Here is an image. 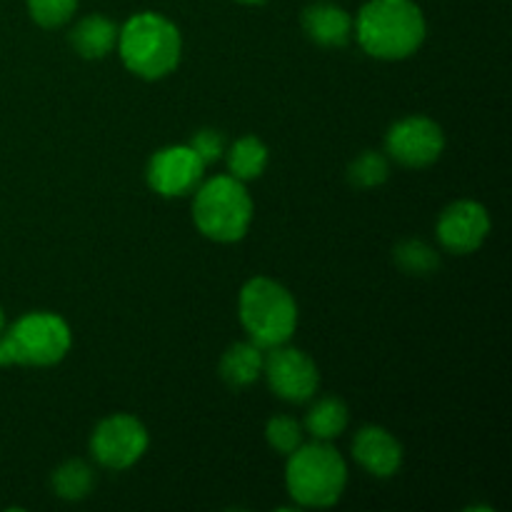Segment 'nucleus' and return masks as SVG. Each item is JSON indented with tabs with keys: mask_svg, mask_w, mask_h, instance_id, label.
<instances>
[{
	"mask_svg": "<svg viewBox=\"0 0 512 512\" xmlns=\"http://www.w3.org/2000/svg\"><path fill=\"white\" fill-rule=\"evenodd\" d=\"M5 328H8V325H5V313H3V308H0V335H3Z\"/></svg>",
	"mask_w": 512,
	"mask_h": 512,
	"instance_id": "25",
	"label": "nucleus"
},
{
	"mask_svg": "<svg viewBox=\"0 0 512 512\" xmlns=\"http://www.w3.org/2000/svg\"><path fill=\"white\" fill-rule=\"evenodd\" d=\"M238 3H243V5H263V3H268V0H238Z\"/></svg>",
	"mask_w": 512,
	"mask_h": 512,
	"instance_id": "24",
	"label": "nucleus"
},
{
	"mask_svg": "<svg viewBox=\"0 0 512 512\" xmlns=\"http://www.w3.org/2000/svg\"><path fill=\"white\" fill-rule=\"evenodd\" d=\"M115 48L130 73L143 80H160L178 68L183 38L173 20L145 10L120 25Z\"/></svg>",
	"mask_w": 512,
	"mask_h": 512,
	"instance_id": "2",
	"label": "nucleus"
},
{
	"mask_svg": "<svg viewBox=\"0 0 512 512\" xmlns=\"http://www.w3.org/2000/svg\"><path fill=\"white\" fill-rule=\"evenodd\" d=\"M50 485H53V493L60 500L78 503V500H85L93 493L95 473L85 460H68V463H63L55 470Z\"/></svg>",
	"mask_w": 512,
	"mask_h": 512,
	"instance_id": "18",
	"label": "nucleus"
},
{
	"mask_svg": "<svg viewBox=\"0 0 512 512\" xmlns=\"http://www.w3.org/2000/svg\"><path fill=\"white\" fill-rule=\"evenodd\" d=\"M225 158H228L230 175L238 178L240 183H248V180L260 178L265 173L270 153L268 145L258 135H243L225 150Z\"/></svg>",
	"mask_w": 512,
	"mask_h": 512,
	"instance_id": "16",
	"label": "nucleus"
},
{
	"mask_svg": "<svg viewBox=\"0 0 512 512\" xmlns=\"http://www.w3.org/2000/svg\"><path fill=\"white\" fill-rule=\"evenodd\" d=\"M148 443V430L138 418L128 413H115L95 425L90 435V453L103 468L128 470L143 458Z\"/></svg>",
	"mask_w": 512,
	"mask_h": 512,
	"instance_id": "7",
	"label": "nucleus"
},
{
	"mask_svg": "<svg viewBox=\"0 0 512 512\" xmlns=\"http://www.w3.org/2000/svg\"><path fill=\"white\" fill-rule=\"evenodd\" d=\"M25 5L40 28H60L78 10V0H25Z\"/></svg>",
	"mask_w": 512,
	"mask_h": 512,
	"instance_id": "22",
	"label": "nucleus"
},
{
	"mask_svg": "<svg viewBox=\"0 0 512 512\" xmlns=\"http://www.w3.org/2000/svg\"><path fill=\"white\" fill-rule=\"evenodd\" d=\"M118 23L105 15H85L70 30V45L85 60H100L118 45Z\"/></svg>",
	"mask_w": 512,
	"mask_h": 512,
	"instance_id": "14",
	"label": "nucleus"
},
{
	"mask_svg": "<svg viewBox=\"0 0 512 512\" xmlns=\"http://www.w3.org/2000/svg\"><path fill=\"white\" fill-rule=\"evenodd\" d=\"M353 458L375 478H393L403 465V445L390 430L380 425H365L355 433Z\"/></svg>",
	"mask_w": 512,
	"mask_h": 512,
	"instance_id": "12",
	"label": "nucleus"
},
{
	"mask_svg": "<svg viewBox=\"0 0 512 512\" xmlns=\"http://www.w3.org/2000/svg\"><path fill=\"white\" fill-rule=\"evenodd\" d=\"M428 23L415 0H368L353 20L360 48L378 60H403L418 53Z\"/></svg>",
	"mask_w": 512,
	"mask_h": 512,
	"instance_id": "1",
	"label": "nucleus"
},
{
	"mask_svg": "<svg viewBox=\"0 0 512 512\" xmlns=\"http://www.w3.org/2000/svg\"><path fill=\"white\" fill-rule=\"evenodd\" d=\"M265 350L255 343H235L220 358V378L230 388H248L255 380L263 378Z\"/></svg>",
	"mask_w": 512,
	"mask_h": 512,
	"instance_id": "15",
	"label": "nucleus"
},
{
	"mask_svg": "<svg viewBox=\"0 0 512 512\" xmlns=\"http://www.w3.org/2000/svg\"><path fill=\"white\" fill-rule=\"evenodd\" d=\"M390 178L388 155L378 150H363L353 163L348 165V180L360 190L380 188Z\"/></svg>",
	"mask_w": 512,
	"mask_h": 512,
	"instance_id": "20",
	"label": "nucleus"
},
{
	"mask_svg": "<svg viewBox=\"0 0 512 512\" xmlns=\"http://www.w3.org/2000/svg\"><path fill=\"white\" fill-rule=\"evenodd\" d=\"M303 425L290 415H275L265 425V440L280 455H290L303 445Z\"/></svg>",
	"mask_w": 512,
	"mask_h": 512,
	"instance_id": "21",
	"label": "nucleus"
},
{
	"mask_svg": "<svg viewBox=\"0 0 512 512\" xmlns=\"http://www.w3.org/2000/svg\"><path fill=\"white\" fill-rule=\"evenodd\" d=\"M348 420H350L348 405H345L340 398L328 395V398L315 400L313 408H310L308 415H305L303 430L313 435L315 440H328L330 443V440L340 438V435L345 433Z\"/></svg>",
	"mask_w": 512,
	"mask_h": 512,
	"instance_id": "17",
	"label": "nucleus"
},
{
	"mask_svg": "<svg viewBox=\"0 0 512 512\" xmlns=\"http://www.w3.org/2000/svg\"><path fill=\"white\" fill-rule=\"evenodd\" d=\"M348 485V463L328 443L300 445L288 455L285 488L300 508H330L338 503Z\"/></svg>",
	"mask_w": 512,
	"mask_h": 512,
	"instance_id": "3",
	"label": "nucleus"
},
{
	"mask_svg": "<svg viewBox=\"0 0 512 512\" xmlns=\"http://www.w3.org/2000/svg\"><path fill=\"white\" fill-rule=\"evenodd\" d=\"M303 30L320 48H343L353 38V18L335 3H313L303 10Z\"/></svg>",
	"mask_w": 512,
	"mask_h": 512,
	"instance_id": "13",
	"label": "nucleus"
},
{
	"mask_svg": "<svg viewBox=\"0 0 512 512\" xmlns=\"http://www.w3.org/2000/svg\"><path fill=\"white\" fill-rule=\"evenodd\" d=\"M238 313L250 343L263 350L285 345L298 328V303L293 293L278 280L263 275L243 285Z\"/></svg>",
	"mask_w": 512,
	"mask_h": 512,
	"instance_id": "4",
	"label": "nucleus"
},
{
	"mask_svg": "<svg viewBox=\"0 0 512 512\" xmlns=\"http://www.w3.org/2000/svg\"><path fill=\"white\" fill-rule=\"evenodd\" d=\"M73 345L68 320L58 313H25L0 335V368L30 365L50 368L58 365Z\"/></svg>",
	"mask_w": 512,
	"mask_h": 512,
	"instance_id": "5",
	"label": "nucleus"
},
{
	"mask_svg": "<svg viewBox=\"0 0 512 512\" xmlns=\"http://www.w3.org/2000/svg\"><path fill=\"white\" fill-rule=\"evenodd\" d=\"M435 233L448 253L470 255L488 240L490 215L475 200H455L440 213Z\"/></svg>",
	"mask_w": 512,
	"mask_h": 512,
	"instance_id": "11",
	"label": "nucleus"
},
{
	"mask_svg": "<svg viewBox=\"0 0 512 512\" xmlns=\"http://www.w3.org/2000/svg\"><path fill=\"white\" fill-rule=\"evenodd\" d=\"M205 163L190 145H168L153 153L145 178L160 198H183L203 183Z\"/></svg>",
	"mask_w": 512,
	"mask_h": 512,
	"instance_id": "10",
	"label": "nucleus"
},
{
	"mask_svg": "<svg viewBox=\"0 0 512 512\" xmlns=\"http://www.w3.org/2000/svg\"><path fill=\"white\" fill-rule=\"evenodd\" d=\"M393 260L405 275H430L440 268L438 250L418 238H408L395 245Z\"/></svg>",
	"mask_w": 512,
	"mask_h": 512,
	"instance_id": "19",
	"label": "nucleus"
},
{
	"mask_svg": "<svg viewBox=\"0 0 512 512\" xmlns=\"http://www.w3.org/2000/svg\"><path fill=\"white\" fill-rule=\"evenodd\" d=\"M445 133L433 118L408 115L390 125L385 135V153L405 168H428L443 155Z\"/></svg>",
	"mask_w": 512,
	"mask_h": 512,
	"instance_id": "9",
	"label": "nucleus"
},
{
	"mask_svg": "<svg viewBox=\"0 0 512 512\" xmlns=\"http://www.w3.org/2000/svg\"><path fill=\"white\" fill-rule=\"evenodd\" d=\"M193 223L215 243H238L253 223V198L233 175H215L195 188Z\"/></svg>",
	"mask_w": 512,
	"mask_h": 512,
	"instance_id": "6",
	"label": "nucleus"
},
{
	"mask_svg": "<svg viewBox=\"0 0 512 512\" xmlns=\"http://www.w3.org/2000/svg\"><path fill=\"white\" fill-rule=\"evenodd\" d=\"M188 145L195 150V153H198V158L203 160L205 165L218 163V160L225 155V138H223V133H218V130H213V128L198 130V133H195L193 138H190Z\"/></svg>",
	"mask_w": 512,
	"mask_h": 512,
	"instance_id": "23",
	"label": "nucleus"
},
{
	"mask_svg": "<svg viewBox=\"0 0 512 512\" xmlns=\"http://www.w3.org/2000/svg\"><path fill=\"white\" fill-rule=\"evenodd\" d=\"M263 378L268 380L270 390L288 403H308L320 385L313 358L303 350L290 348L288 343L265 350Z\"/></svg>",
	"mask_w": 512,
	"mask_h": 512,
	"instance_id": "8",
	"label": "nucleus"
}]
</instances>
